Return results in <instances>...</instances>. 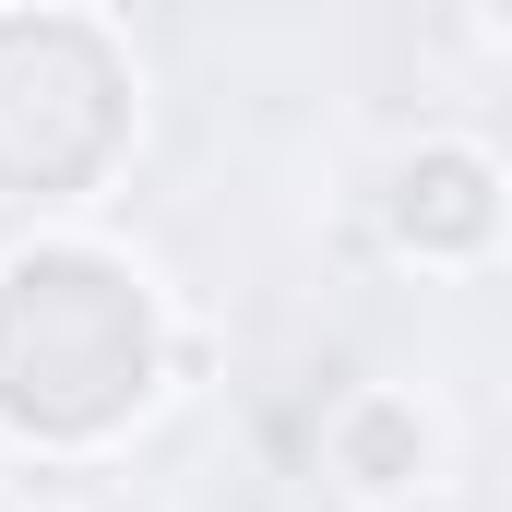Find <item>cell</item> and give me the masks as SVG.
Segmentation results:
<instances>
[{
    "mask_svg": "<svg viewBox=\"0 0 512 512\" xmlns=\"http://www.w3.org/2000/svg\"><path fill=\"white\" fill-rule=\"evenodd\" d=\"M477 239L489 227V167L477 155H429V167H405V239Z\"/></svg>",
    "mask_w": 512,
    "mask_h": 512,
    "instance_id": "1",
    "label": "cell"
},
{
    "mask_svg": "<svg viewBox=\"0 0 512 512\" xmlns=\"http://www.w3.org/2000/svg\"><path fill=\"white\" fill-rule=\"evenodd\" d=\"M405 441H417L405 417H358V489H393V453Z\"/></svg>",
    "mask_w": 512,
    "mask_h": 512,
    "instance_id": "2",
    "label": "cell"
}]
</instances>
